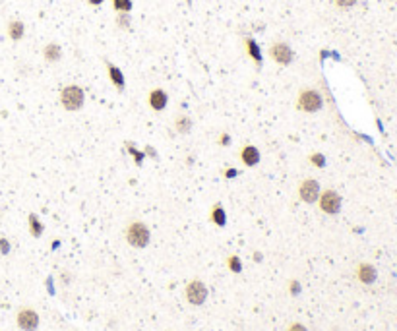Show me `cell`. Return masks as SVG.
Here are the masks:
<instances>
[{
	"label": "cell",
	"mask_w": 397,
	"mask_h": 331,
	"mask_svg": "<svg viewBox=\"0 0 397 331\" xmlns=\"http://www.w3.org/2000/svg\"><path fill=\"white\" fill-rule=\"evenodd\" d=\"M124 236H126V242L132 248H146L149 244V240H151V232H149L148 225L142 223V221H132L126 227Z\"/></svg>",
	"instance_id": "1"
},
{
	"label": "cell",
	"mask_w": 397,
	"mask_h": 331,
	"mask_svg": "<svg viewBox=\"0 0 397 331\" xmlns=\"http://www.w3.org/2000/svg\"><path fill=\"white\" fill-rule=\"evenodd\" d=\"M322 107H324V97L314 87L302 89L297 97V109L302 113H318V111H322Z\"/></svg>",
	"instance_id": "2"
},
{
	"label": "cell",
	"mask_w": 397,
	"mask_h": 331,
	"mask_svg": "<svg viewBox=\"0 0 397 331\" xmlns=\"http://www.w3.org/2000/svg\"><path fill=\"white\" fill-rule=\"evenodd\" d=\"M83 103H85V93H83V89L80 87V85H66L62 91H60V105L66 109V111H70V113H74V111H80L82 107H83Z\"/></svg>",
	"instance_id": "3"
},
{
	"label": "cell",
	"mask_w": 397,
	"mask_h": 331,
	"mask_svg": "<svg viewBox=\"0 0 397 331\" xmlns=\"http://www.w3.org/2000/svg\"><path fill=\"white\" fill-rule=\"evenodd\" d=\"M318 205H320V209H322L324 213H328V215H337V213L341 211V196H339L335 190L328 188V190L320 192Z\"/></svg>",
	"instance_id": "4"
},
{
	"label": "cell",
	"mask_w": 397,
	"mask_h": 331,
	"mask_svg": "<svg viewBox=\"0 0 397 331\" xmlns=\"http://www.w3.org/2000/svg\"><path fill=\"white\" fill-rule=\"evenodd\" d=\"M269 56L277 62V64H281V66H287V64H291L293 62V58H295V52H293V49L285 43V41H277V43H273L271 47H269Z\"/></svg>",
	"instance_id": "5"
},
{
	"label": "cell",
	"mask_w": 397,
	"mask_h": 331,
	"mask_svg": "<svg viewBox=\"0 0 397 331\" xmlns=\"http://www.w3.org/2000/svg\"><path fill=\"white\" fill-rule=\"evenodd\" d=\"M184 295H186V300L192 304V306H201L203 302H205V298H207V287L201 283V281H190L188 285H186V291H184Z\"/></svg>",
	"instance_id": "6"
},
{
	"label": "cell",
	"mask_w": 397,
	"mask_h": 331,
	"mask_svg": "<svg viewBox=\"0 0 397 331\" xmlns=\"http://www.w3.org/2000/svg\"><path fill=\"white\" fill-rule=\"evenodd\" d=\"M298 198L306 203H316L320 198V184L314 178H304L298 186Z\"/></svg>",
	"instance_id": "7"
},
{
	"label": "cell",
	"mask_w": 397,
	"mask_h": 331,
	"mask_svg": "<svg viewBox=\"0 0 397 331\" xmlns=\"http://www.w3.org/2000/svg\"><path fill=\"white\" fill-rule=\"evenodd\" d=\"M17 328L23 331H35L39 328V314L33 308H21L16 316Z\"/></svg>",
	"instance_id": "8"
},
{
	"label": "cell",
	"mask_w": 397,
	"mask_h": 331,
	"mask_svg": "<svg viewBox=\"0 0 397 331\" xmlns=\"http://www.w3.org/2000/svg\"><path fill=\"white\" fill-rule=\"evenodd\" d=\"M355 275H357V279H359L363 285H374L376 279H378V271H376V267H374L372 264H368V262L359 264L357 269H355Z\"/></svg>",
	"instance_id": "9"
},
{
	"label": "cell",
	"mask_w": 397,
	"mask_h": 331,
	"mask_svg": "<svg viewBox=\"0 0 397 331\" xmlns=\"http://www.w3.org/2000/svg\"><path fill=\"white\" fill-rule=\"evenodd\" d=\"M148 103H149V107H151L153 111L161 113V111H165V109H167L169 95H167V93H165L161 87H155V89H151V91H149V95H148Z\"/></svg>",
	"instance_id": "10"
},
{
	"label": "cell",
	"mask_w": 397,
	"mask_h": 331,
	"mask_svg": "<svg viewBox=\"0 0 397 331\" xmlns=\"http://www.w3.org/2000/svg\"><path fill=\"white\" fill-rule=\"evenodd\" d=\"M240 161L244 166H256L260 163V149L252 144H246L240 148Z\"/></svg>",
	"instance_id": "11"
},
{
	"label": "cell",
	"mask_w": 397,
	"mask_h": 331,
	"mask_svg": "<svg viewBox=\"0 0 397 331\" xmlns=\"http://www.w3.org/2000/svg\"><path fill=\"white\" fill-rule=\"evenodd\" d=\"M107 74H109V80L113 82V85L116 87V91H124V74L120 72V68H116L115 64L107 62Z\"/></svg>",
	"instance_id": "12"
},
{
	"label": "cell",
	"mask_w": 397,
	"mask_h": 331,
	"mask_svg": "<svg viewBox=\"0 0 397 331\" xmlns=\"http://www.w3.org/2000/svg\"><path fill=\"white\" fill-rule=\"evenodd\" d=\"M244 47H246L248 56L254 60V64H256V66H262V50H260V45H258L252 37H244Z\"/></svg>",
	"instance_id": "13"
},
{
	"label": "cell",
	"mask_w": 397,
	"mask_h": 331,
	"mask_svg": "<svg viewBox=\"0 0 397 331\" xmlns=\"http://www.w3.org/2000/svg\"><path fill=\"white\" fill-rule=\"evenodd\" d=\"M173 128H175L179 134H190V130H192V118H190L188 115H184V113H179V115L175 116V120H173Z\"/></svg>",
	"instance_id": "14"
},
{
	"label": "cell",
	"mask_w": 397,
	"mask_h": 331,
	"mask_svg": "<svg viewBox=\"0 0 397 331\" xmlns=\"http://www.w3.org/2000/svg\"><path fill=\"white\" fill-rule=\"evenodd\" d=\"M43 58H45L47 62H58V60L62 58V49H60V45H58V43H49V45H45V49H43Z\"/></svg>",
	"instance_id": "15"
},
{
	"label": "cell",
	"mask_w": 397,
	"mask_h": 331,
	"mask_svg": "<svg viewBox=\"0 0 397 331\" xmlns=\"http://www.w3.org/2000/svg\"><path fill=\"white\" fill-rule=\"evenodd\" d=\"M23 35H25V25H23V21H21V19H12V21L8 23V37H10L12 41H19Z\"/></svg>",
	"instance_id": "16"
},
{
	"label": "cell",
	"mask_w": 397,
	"mask_h": 331,
	"mask_svg": "<svg viewBox=\"0 0 397 331\" xmlns=\"http://www.w3.org/2000/svg\"><path fill=\"white\" fill-rule=\"evenodd\" d=\"M209 219H211V221H213L217 227H225V225H227V213H225V209H223V205H221V203H215V205L211 207Z\"/></svg>",
	"instance_id": "17"
},
{
	"label": "cell",
	"mask_w": 397,
	"mask_h": 331,
	"mask_svg": "<svg viewBox=\"0 0 397 331\" xmlns=\"http://www.w3.org/2000/svg\"><path fill=\"white\" fill-rule=\"evenodd\" d=\"M27 227H29V232H31L35 238H39V236L43 234V223L39 221V217H37L35 213H31V215L27 217Z\"/></svg>",
	"instance_id": "18"
},
{
	"label": "cell",
	"mask_w": 397,
	"mask_h": 331,
	"mask_svg": "<svg viewBox=\"0 0 397 331\" xmlns=\"http://www.w3.org/2000/svg\"><path fill=\"white\" fill-rule=\"evenodd\" d=\"M130 23H132L130 12H118V16H116V25H118L120 29H130Z\"/></svg>",
	"instance_id": "19"
},
{
	"label": "cell",
	"mask_w": 397,
	"mask_h": 331,
	"mask_svg": "<svg viewBox=\"0 0 397 331\" xmlns=\"http://www.w3.org/2000/svg\"><path fill=\"white\" fill-rule=\"evenodd\" d=\"M227 265H229V269H231L232 273H240V271H242V264H240V258H238V256H229Z\"/></svg>",
	"instance_id": "20"
},
{
	"label": "cell",
	"mask_w": 397,
	"mask_h": 331,
	"mask_svg": "<svg viewBox=\"0 0 397 331\" xmlns=\"http://www.w3.org/2000/svg\"><path fill=\"white\" fill-rule=\"evenodd\" d=\"M113 8L118 12H130L132 10V0H113Z\"/></svg>",
	"instance_id": "21"
},
{
	"label": "cell",
	"mask_w": 397,
	"mask_h": 331,
	"mask_svg": "<svg viewBox=\"0 0 397 331\" xmlns=\"http://www.w3.org/2000/svg\"><path fill=\"white\" fill-rule=\"evenodd\" d=\"M308 163L312 166H316V168H324V166H326V157H324L322 153H312V155L308 157Z\"/></svg>",
	"instance_id": "22"
},
{
	"label": "cell",
	"mask_w": 397,
	"mask_h": 331,
	"mask_svg": "<svg viewBox=\"0 0 397 331\" xmlns=\"http://www.w3.org/2000/svg\"><path fill=\"white\" fill-rule=\"evenodd\" d=\"M128 151H130V155L134 157L136 165H142V163H144V157H146V155H144L142 151H138V149H136V148H134L132 144H128Z\"/></svg>",
	"instance_id": "23"
},
{
	"label": "cell",
	"mask_w": 397,
	"mask_h": 331,
	"mask_svg": "<svg viewBox=\"0 0 397 331\" xmlns=\"http://www.w3.org/2000/svg\"><path fill=\"white\" fill-rule=\"evenodd\" d=\"M10 242H8V238H0V254L2 256H6V254H10Z\"/></svg>",
	"instance_id": "24"
},
{
	"label": "cell",
	"mask_w": 397,
	"mask_h": 331,
	"mask_svg": "<svg viewBox=\"0 0 397 331\" xmlns=\"http://www.w3.org/2000/svg\"><path fill=\"white\" fill-rule=\"evenodd\" d=\"M217 144H219V146H229V144H231V136H229L227 132H221L219 138H217Z\"/></svg>",
	"instance_id": "25"
},
{
	"label": "cell",
	"mask_w": 397,
	"mask_h": 331,
	"mask_svg": "<svg viewBox=\"0 0 397 331\" xmlns=\"http://www.w3.org/2000/svg\"><path fill=\"white\" fill-rule=\"evenodd\" d=\"M357 2H359V0H335V4H337L339 8H353Z\"/></svg>",
	"instance_id": "26"
},
{
	"label": "cell",
	"mask_w": 397,
	"mask_h": 331,
	"mask_svg": "<svg viewBox=\"0 0 397 331\" xmlns=\"http://www.w3.org/2000/svg\"><path fill=\"white\" fill-rule=\"evenodd\" d=\"M289 291H291L293 295H298V293H300V285H298V281H291V285H289Z\"/></svg>",
	"instance_id": "27"
},
{
	"label": "cell",
	"mask_w": 397,
	"mask_h": 331,
	"mask_svg": "<svg viewBox=\"0 0 397 331\" xmlns=\"http://www.w3.org/2000/svg\"><path fill=\"white\" fill-rule=\"evenodd\" d=\"M289 331H308V330H306L302 324L297 322V324H291V326H289Z\"/></svg>",
	"instance_id": "28"
},
{
	"label": "cell",
	"mask_w": 397,
	"mask_h": 331,
	"mask_svg": "<svg viewBox=\"0 0 397 331\" xmlns=\"http://www.w3.org/2000/svg\"><path fill=\"white\" fill-rule=\"evenodd\" d=\"M225 176H227V178H234V176H238V170H236V168H227V170H225Z\"/></svg>",
	"instance_id": "29"
},
{
	"label": "cell",
	"mask_w": 397,
	"mask_h": 331,
	"mask_svg": "<svg viewBox=\"0 0 397 331\" xmlns=\"http://www.w3.org/2000/svg\"><path fill=\"white\" fill-rule=\"evenodd\" d=\"M146 155H151V157H157V153H155V149H153V148H149V146L146 148Z\"/></svg>",
	"instance_id": "30"
},
{
	"label": "cell",
	"mask_w": 397,
	"mask_h": 331,
	"mask_svg": "<svg viewBox=\"0 0 397 331\" xmlns=\"http://www.w3.org/2000/svg\"><path fill=\"white\" fill-rule=\"evenodd\" d=\"M87 2H89L91 6H99V4H103L105 0H87Z\"/></svg>",
	"instance_id": "31"
},
{
	"label": "cell",
	"mask_w": 397,
	"mask_h": 331,
	"mask_svg": "<svg viewBox=\"0 0 397 331\" xmlns=\"http://www.w3.org/2000/svg\"><path fill=\"white\" fill-rule=\"evenodd\" d=\"M186 2H188V4H192V0H186Z\"/></svg>",
	"instance_id": "32"
},
{
	"label": "cell",
	"mask_w": 397,
	"mask_h": 331,
	"mask_svg": "<svg viewBox=\"0 0 397 331\" xmlns=\"http://www.w3.org/2000/svg\"><path fill=\"white\" fill-rule=\"evenodd\" d=\"M390 2H397V0H390Z\"/></svg>",
	"instance_id": "33"
}]
</instances>
